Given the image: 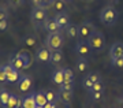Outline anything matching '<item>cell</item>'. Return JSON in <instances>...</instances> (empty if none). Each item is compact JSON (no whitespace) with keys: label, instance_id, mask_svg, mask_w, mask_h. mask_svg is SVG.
Masks as SVG:
<instances>
[{"label":"cell","instance_id":"6da1fadb","mask_svg":"<svg viewBox=\"0 0 123 108\" xmlns=\"http://www.w3.org/2000/svg\"><path fill=\"white\" fill-rule=\"evenodd\" d=\"M98 17H100V21H101L103 25L114 26L115 23H116V21H118V18H119V13L114 6H105V7L100 11V15H98Z\"/></svg>","mask_w":123,"mask_h":108},{"label":"cell","instance_id":"7a4b0ae2","mask_svg":"<svg viewBox=\"0 0 123 108\" xmlns=\"http://www.w3.org/2000/svg\"><path fill=\"white\" fill-rule=\"evenodd\" d=\"M88 43L93 52H101L105 48V37H104V34L100 30H94L93 34L89 37Z\"/></svg>","mask_w":123,"mask_h":108},{"label":"cell","instance_id":"3957f363","mask_svg":"<svg viewBox=\"0 0 123 108\" xmlns=\"http://www.w3.org/2000/svg\"><path fill=\"white\" fill-rule=\"evenodd\" d=\"M64 44V37L62 34V32H56V33H48L47 38H45V45L53 51V49H62Z\"/></svg>","mask_w":123,"mask_h":108},{"label":"cell","instance_id":"277c9868","mask_svg":"<svg viewBox=\"0 0 123 108\" xmlns=\"http://www.w3.org/2000/svg\"><path fill=\"white\" fill-rule=\"evenodd\" d=\"M94 30H96V27H94V25H93L92 22H89V21L82 22V23L78 26L79 41H88L89 37L93 34V32H94Z\"/></svg>","mask_w":123,"mask_h":108},{"label":"cell","instance_id":"5b68a950","mask_svg":"<svg viewBox=\"0 0 123 108\" xmlns=\"http://www.w3.org/2000/svg\"><path fill=\"white\" fill-rule=\"evenodd\" d=\"M30 19L34 26L44 25V22L48 19V17H47V8H34L30 14Z\"/></svg>","mask_w":123,"mask_h":108},{"label":"cell","instance_id":"8992f818","mask_svg":"<svg viewBox=\"0 0 123 108\" xmlns=\"http://www.w3.org/2000/svg\"><path fill=\"white\" fill-rule=\"evenodd\" d=\"M100 81H101L100 73H97V71L96 73H89V74H86L84 77V79H82V86H84L86 90H89L94 83L100 82Z\"/></svg>","mask_w":123,"mask_h":108},{"label":"cell","instance_id":"52a82bcc","mask_svg":"<svg viewBox=\"0 0 123 108\" xmlns=\"http://www.w3.org/2000/svg\"><path fill=\"white\" fill-rule=\"evenodd\" d=\"M36 60L41 63H48L51 62V49L47 45H41L36 51Z\"/></svg>","mask_w":123,"mask_h":108},{"label":"cell","instance_id":"ba28073f","mask_svg":"<svg viewBox=\"0 0 123 108\" xmlns=\"http://www.w3.org/2000/svg\"><path fill=\"white\" fill-rule=\"evenodd\" d=\"M75 52L78 56H82V57H89L92 55V48L89 45L88 41H78L77 45H75Z\"/></svg>","mask_w":123,"mask_h":108},{"label":"cell","instance_id":"9c48e42d","mask_svg":"<svg viewBox=\"0 0 123 108\" xmlns=\"http://www.w3.org/2000/svg\"><path fill=\"white\" fill-rule=\"evenodd\" d=\"M33 86V78L30 75L26 74H21V77L18 79V88L21 92H29V89H31Z\"/></svg>","mask_w":123,"mask_h":108},{"label":"cell","instance_id":"30bf717a","mask_svg":"<svg viewBox=\"0 0 123 108\" xmlns=\"http://www.w3.org/2000/svg\"><path fill=\"white\" fill-rule=\"evenodd\" d=\"M4 67V71H6V75H7V82H17L18 79H19V77H21V74H19V70H17L14 66H11L8 63V64L3 66Z\"/></svg>","mask_w":123,"mask_h":108},{"label":"cell","instance_id":"8fae6325","mask_svg":"<svg viewBox=\"0 0 123 108\" xmlns=\"http://www.w3.org/2000/svg\"><path fill=\"white\" fill-rule=\"evenodd\" d=\"M57 96H59V100H60L62 103L64 104V105H67V107H68V105L73 103V99H74V92L66 90V89H63V88L59 86Z\"/></svg>","mask_w":123,"mask_h":108},{"label":"cell","instance_id":"7c38bea8","mask_svg":"<svg viewBox=\"0 0 123 108\" xmlns=\"http://www.w3.org/2000/svg\"><path fill=\"white\" fill-rule=\"evenodd\" d=\"M55 21L57 22V25L60 27V30H64L67 26L70 25V15L66 13V11H60L55 15Z\"/></svg>","mask_w":123,"mask_h":108},{"label":"cell","instance_id":"4fadbf2b","mask_svg":"<svg viewBox=\"0 0 123 108\" xmlns=\"http://www.w3.org/2000/svg\"><path fill=\"white\" fill-rule=\"evenodd\" d=\"M120 56H123V43L122 41H115L110 48V57L112 60V59H116V57Z\"/></svg>","mask_w":123,"mask_h":108},{"label":"cell","instance_id":"5bb4252c","mask_svg":"<svg viewBox=\"0 0 123 108\" xmlns=\"http://www.w3.org/2000/svg\"><path fill=\"white\" fill-rule=\"evenodd\" d=\"M43 27H44L47 32H49V33H56V32H62V30H60V27H59V25H57V22L55 21V18H48V19L44 22Z\"/></svg>","mask_w":123,"mask_h":108},{"label":"cell","instance_id":"9a60e30c","mask_svg":"<svg viewBox=\"0 0 123 108\" xmlns=\"http://www.w3.org/2000/svg\"><path fill=\"white\" fill-rule=\"evenodd\" d=\"M22 108H37L36 103V93H29L22 99Z\"/></svg>","mask_w":123,"mask_h":108},{"label":"cell","instance_id":"2e32d148","mask_svg":"<svg viewBox=\"0 0 123 108\" xmlns=\"http://www.w3.org/2000/svg\"><path fill=\"white\" fill-rule=\"evenodd\" d=\"M51 81H52L53 83H56V85L60 86L62 83L64 82V70L63 69L55 70V71L51 74Z\"/></svg>","mask_w":123,"mask_h":108},{"label":"cell","instance_id":"e0dca14e","mask_svg":"<svg viewBox=\"0 0 123 108\" xmlns=\"http://www.w3.org/2000/svg\"><path fill=\"white\" fill-rule=\"evenodd\" d=\"M4 108H22V97H19V96L11 93L8 104H7Z\"/></svg>","mask_w":123,"mask_h":108},{"label":"cell","instance_id":"ac0fdd59","mask_svg":"<svg viewBox=\"0 0 123 108\" xmlns=\"http://www.w3.org/2000/svg\"><path fill=\"white\" fill-rule=\"evenodd\" d=\"M10 64L14 66L17 70H23V62H22V55H21V52L11 55V57H10Z\"/></svg>","mask_w":123,"mask_h":108},{"label":"cell","instance_id":"d6986e66","mask_svg":"<svg viewBox=\"0 0 123 108\" xmlns=\"http://www.w3.org/2000/svg\"><path fill=\"white\" fill-rule=\"evenodd\" d=\"M75 69H77V71H79V73H84V71H86V70L89 69V60H88V57L78 56V59H77V62H75Z\"/></svg>","mask_w":123,"mask_h":108},{"label":"cell","instance_id":"ffe728a7","mask_svg":"<svg viewBox=\"0 0 123 108\" xmlns=\"http://www.w3.org/2000/svg\"><path fill=\"white\" fill-rule=\"evenodd\" d=\"M64 33H66V36L67 37H70V38L78 37V26L74 25V23H70V25L64 29Z\"/></svg>","mask_w":123,"mask_h":108},{"label":"cell","instance_id":"44dd1931","mask_svg":"<svg viewBox=\"0 0 123 108\" xmlns=\"http://www.w3.org/2000/svg\"><path fill=\"white\" fill-rule=\"evenodd\" d=\"M36 103H37V105H40V107H44L45 104L48 103L47 96H45V90H41V89H40L38 92H36Z\"/></svg>","mask_w":123,"mask_h":108},{"label":"cell","instance_id":"7402d4cb","mask_svg":"<svg viewBox=\"0 0 123 108\" xmlns=\"http://www.w3.org/2000/svg\"><path fill=\"white\" fill-rule=\"evenodd\" d=\"M10 96H11V93H10L6 88H0V104L3 105V108L8 104Z\"/></svg>","mask_w":123,"mask_h":108},{"label":"cell","instance_id":"603a6c76","mask_svg":"<svg viewBox=\"0 0 123 108\" xmlns=\"http://www.w3.org/2000/svg\"><path fill=\"white\" fill-rule=\"evenodd\" d=\"M62 60H63V52H62V49H53V51H51V62L52 63L57 64Z\"/></svg>","mask_w":123,"mask_h":108},{"label":"cell","instance_id":"cb8c5ba5","mask_svg":"<svg viewBox=\"0 0 123 108\" xmlns=\"http://www.w3.org/2000/svg\"><path fill=\"white\" fill-rule=\"evenodd\" d=\"M21 55H22V62H23V70H26L29 69L31 66V56H30V53L26 51H22L21 52Z\"/></svg>","mask_w":123,"mask_h":108},{"label":"cell","instance_id":"d4e9b609","mask_svg":"<svg viewBox=\"0 0 123 108\" xmlns=\"http://www.w3.org/2000/svg\"><path fill=\"white\" fill-rule=\"evenodd\" d=\"M30 3L34 6V8H47L51 4V0H30Z\"/></svg>","mask_w":123,"mask_h":108},{"label":"cell","instance_id":"484cf974","mask_svg":"<svg viewBox=\"0 0 123 108\" xmlns=\"http://www.w3.org/2000/svg\"><path fill=\"white\" fill-rule=\"evenodd\" d=\"M49 6H51L53 10H56L57 13H60V11L64 10V1H63V0H51V4Z\"/></svg>","mask_w":123,"mask_h":108},{"label":"cell","instance_id":"4316f807","mask_svg":"<svg viewBox=\"0 0 123 108\" xmlns=\"http://www.w3.org/2000/svg\"><path fill=\"white\" fill-rule=\"evenodd\" d=\"M45 96H47V100H48V103H56V100L59 99V96L55 90L52 89H48V90H45Z\"/></svg>","mask_w":123,"mask_h":108},{"label":"cell","instance_id":"83f0119b","mask_svg":"<svg viewBox=\"0 0 123 108\" xmlns=\"http://www.w3.org/2000/svg\"><path fill=\"white\" fill-rule=\"evenodd\" d=\"M64 70V82H75L74 73L71 69H63Z\"/></svg>","mask_w":123,"mask_h":108},{"label":"cell","instance_id":"f1b7e54d","mask_svg":"<svg viewBox=\"0 0 123 108\" xmlns=\"http://www.w3.org/2000/svg\"><path fill=\"white\" fill-rule=\"evenodd\" d=\"M23 43L26 45H29V47H34L36 43H37V38H36L34 34H27L23 37Z\"/></svg>","mask_w":123,"mask_h":108},{"label":"cell","instance_id":"f546056e","mask_svg":"<svg viewBox=\"0 0 123 108\" xmlns=\"http://www.w3.org/2000/svg\"><path fill=\"white\" fill-rule=\"evenodd\" d=\"M89 93H96V92H104V83H103V81H100V82L94 83L90 89H89Z\"/></svg>","mask_w":123,"mask_h":108},{"label":"cell","instance_id":"4dcf8cb0","mask_svg":"<svg viewBox=\"0 0 123 108\" xmlns=\"http://www.w3.org/2000/svg\"><path fill=\"white\" fill-rule=\"evenodd\" d=\"M111 63H112V66L116 67V69H123V56L116 57V59H112Z\"/></svg>","mask_w":123,"mask_h":108},{"label":"cell","instance_id":"1f68e13d","mask_svg":"<svg viewBox=\"0 0 123 108\" xmlns=\"http://www.w3.org/2000/svg\"><path fill=\"white\" fill-rule=\"evenodd\" d=\"M23 3H25V0H8V6L12 8L21 7V6H23Z\"/></svg>","mask_w":123,"mask_h":108},{"label":"cell","instance_id":"d6a6232c","mask_svg":"<svg viewBox=\"0 0 123 108\" xmlns=\"http://www.w3.org/2000/svg\"><path fill=\"white\" fill-rule=\"evenodd\" d=\"M74 85H75V82H63V83L60 85V88L66 89V90H71V92H74Z\"/></svg>","mask_w":123,"mask_h":108},{"label":"cell","instance_id":"836d02e7","mask_svg":"<svg viewBox=\"0 0 123 108\" xmlns=\"http://www.w3.org/2000/svg\"><path fill=\"white\" fill-rule=\"evenodd\" d=\"M103 95H104V92H96V93H90V97L93 101H100Z\"/></svg>","mask_w":123,"mask_h":108},{"label":"cell","instance_id":"e575fe53","mask_svg":"<svg viewBox=\"0 0 123 108\" xmlns=\"http://www.w3.org/2000/svg\"><path fill=\"white\" fill-rule=\"evenodd\" d=\"M4 82H7V75H6L4 67L0 66V83H4Z\"/></svg>","mask_w":123,"mask_h":108},{"label":"cell","instance_id":"d590c367","mask_svg":"<svg viewBox=\"0 0 123 108\" xmlns=\"http://www.w3.org/2000/svg\"><path fill=\"white\" fill-rule=\"evenodd\" d=\"M8 18V11L4 7H0V21H4Z\"/></svg>","mask_w":123,"mask_h":108},{"label":"cell","instance_id":"8d00e7d4","mask_svg":"<svg viewBox=\"0 0 123 108\" xmlns=\"http://www.w3.org/2000/svg\"><path fill=\"white\" fill-rule=\"evenodd\" d=\"M7 27H8V22H7V19L0 21V32H4Z\"/></svg>","mask_w":123,"mask_h":108},{"label":"cell","instance_id":"74e56055","mask_svg":"<svg viewBox=\"0 0 123 108\" xmlns=\"http://www.w3.org/2000/svg\"><path fill=\"white\" fill-rule=\"evenodd\" d=\"M44 108H56V104L55 103H47L44 105Z\"/></svg>","mask_w":123,"mask_h":108},{"label":"cell","instance_id":"f35d334b","mask_svg":"<svg viewBox=\"0 0 123 108\" xmlns=\"http://www.w3.org/2000/svg\"><path fill=\"white\" fill-rule=\"evenodd\" d=\"M118 104H119V108H123V97H120L118 100Z\"/></svg>","mask_w":123,"mask_h":108},{"label":"cell","instance_id":"ab89813d","mask_svg":"<svg viewBox=\"0 0 123 108\" xmlns=\"http://www.w3.org/2000/svg\"><path fill=\"white\" fill-rule=\"evenodd\" d=\"M63 1H64V3H67V1H71V0H63Z\"/></svg>","mask_w":123,"mask_h":108},{"label":"cell","instance_id":"60d3db41","mask_svg":"<svg viewBox=\"0 0 123 108\" xmlns=\"http://www.w3.org/2000/svg\"><path fill=\"white\" fill-rule=\"evenodd\" d=\"M37 108H44V107H40V105H37Z\"/></svg>","mask_w":123,"mask_h":108},{"label":"cell","instance_id":"b9f144b4","mask_svg":"<svg viewBox=\"0 0 123 108\" xmlns=\"http://www.w3.org/2000/svg\"><path fill=\"white\" fill-rule=\"evenodd\" d=\"M115 1H118V0H115Z\"/></svg>","mask_w":123,"mask_h":108}]
</instances>
